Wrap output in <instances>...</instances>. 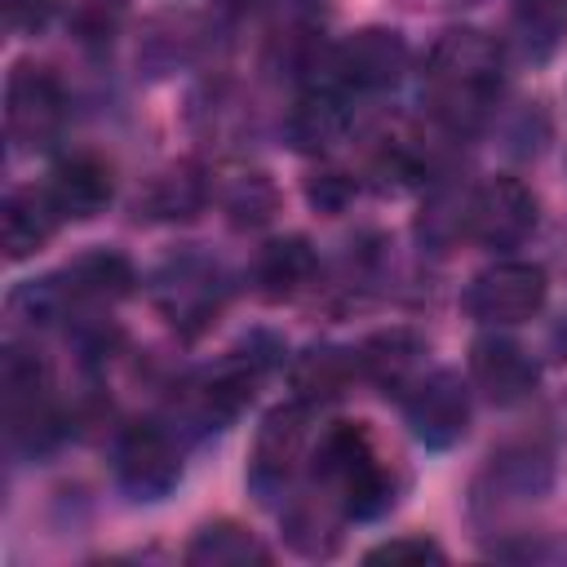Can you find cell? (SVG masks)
<instances>
[{
	"label": "cell",
	"instance_id": "4316f807",
	"mask_svg": "<svg viewBox=\"0 0 567 567\" xmlns=\"http://www.w3.org/2000/svg\"><path fill=\"white\" fill-rule=\"evenodd\" d=\"M306 195H310V204L319 208V213H341L346 204H350V195H354V182L346 177V173H315L310 182H306Z\"/></svg>",
	"mask_w": 567,
	"mask_h": 567
},
{
	"label": "cell",
	"instance_id": "484cf974",
	"mask_svg": "<svg viewBox=\"0 0 567 567\" xmlns=\"http://www.w3.org/2000/svg\"><path fill=\"white\" fill-rule=\"evenodd\" d=\"M368 563H443V549L425 536H394V540L368 549Z\"/></svg>",
	"mask_w": 567,
	"mask_h": 567
},
{
	"label": "cell",
	"instance_id": "4fadbf2b",
	"mask_svg": "<svg viewBox=\"0 0 567 567\" xmlns=\"http://www.w3.org/2000/svg\"><path fill=\"white\" fill-rule=\"evenodd\" d=\"M350 124H354V115H350L341 89L310 84L292 102V111L284 120V133H288L292 151H301V155H328V151H337L350 137Z\"/></svg>",
	"mask_w": 567,
	"mask_h": 567
},
{
	"label": "cell",
	"instance_id": "8fae6325",
	"mask_svg": "<svg viewBox=\"0 0 567 567\" xmlns=\"http://www.w3.org/2000/svg\"><path fill=\"white\" fill-rule=\"evenodd\" d=\"M549 478H554V465L545 452H536V447L496 452L492 465L483 470V478L474 483V514L492 509L496 518H505L509 509L540 501L549 492Z\"/></svg>",
	"mask_w": 567,
	"mask_h": 567
},
{
	"label": "cell",
	"instance_id": "ac0fdd59",
	"mask_svg": "<svg viewBox=\"0 0 567 567\" xmlns=\"http://www.w3.org/2000/svg\"><path fill=\"white\" fill-rule=\"evenodd\" d=\"M62 288H66V301L71 306H89V301H120L124 292H133L137 275H133V261L115 248H97V252H84L75 257L62 275Z\"/></svg>",
	"mask_w": 567,
	"mask_h": 567
},
{
	"label": "cell",
	"instance_id": "6da1fadb",
	"mask_svg": "<svg viewBox=\"0 0 567 567\" xmlns=\"http://www.w3.org/2000/svg\"><path fill=\"white\" fill-rule=\"evenodd\" d=\"M501 89H505V49H501V40H492L474 27H452L430 44L425 97H430V111L447 128H456V133L478 128L492 115Z\"/></svg>",
	"mask_w": 567,
	"mask_h": 567
},
{
	"label": "cell",
	"instance_id": "cb8c5ba5",
	"mask_svg": "<svg viewBox=\"0 0 567 567\" xmlns=\"http://www.w3.org/2000/svg\"><path fill=\"white\" fill-rule=\"evenodd\" d=\"M275 182L266 173H230L221 182V208L230 217V226L239 230H252V226H266L275 217Z\"/></svg>",
	"mask_w": 567,
	"mask_h": 567
},
{
	"label": "cell",
	"instance_id": "7c38bea8",
	"mask_svg": "<svg viewBox=\"0 0 567 567\" xmlns=\"http://www.w3.org/2000/svg\"><path fill=\"white\" fill-rule=\"evenodd\" d=\"M470 381L492 403H518V399H527L536 390L540 368H536V359L518 341L492 332V337H478L470 346Z\"/></svg>",
	"mask_w": 567,
	"mask_h": 567
},
{
	"label": "cell",
	"instance_id": "e0dca14e",
	"mask_svg": "<svg viewBox=\"0 0 567 567\" xmlns=\"http://www.w3.org/2000/svg\"><path fill=\"white\" fill-rule=\"evenodd\" d=\"M315 270H319V257H315L310 239H306V235H284V239H270V244L257 252V261H252V284H257V292H261L266 301H288V297H297L301 288H310Z\"/></svg>",
	"mask_w": 567,
	"mask_h": 567
},
{
	"label": "cell",
	"instance_id": "d4e9b609",
	"mask_svg": "<svg viewBox=\"0 0 567 567\" xmlns=\"http://www.w3.org/2000/svg\"><path fill=\"white\" fill-rule=\"evenodd\" d=\"M416 230H421V239L434 252H443L452 239L470 235V195H461V190H434L425 199V213H421Z\"/></svg>",
	"mask_w": 567,
	"mask_h": 567
},
{
	"label": "cell",
	"instance_id": "7402d4cb",
	"mask_svg": "<svg viewBox=\"0 0 567 567\" xmlns=\"http://www.w3.org/2000/svg\"><path fill=\"white\" fill-rule=\"evenodd\" d=\"M354 372H359L354 350L310 346V350H301V354L292 359V390H297V399H306V403L319 408V403L346 394V385H350Z\"/></svg>",
	"mask_w": 567,
	"mask_h": 567
},
{
	"label": "cell",
	"instance_id": "5bb4252c",
	"mask_svg": "<svg viewBox=\"0 0 567 567\" xmlns=\"http://www.w3.org/2000/svg\"><path fill=\"white\" fill-rule=\"evenodd\" d=\"M44 190L53 195V204H58L62 217L89 221V217H97V213L111 204V195H115V173H111V164H106L102 155L75 151V155H66V159L53 164Z\"/></svg>",
	"mask_w": 567,
	"mask_h": 567
},
{
	"label": "cell",
	"instance_id": "277c9868",
	"mask_svg": "<svg viewBox=\"0 0 567 567\" xmlns=\"http://www.w3.org/2000/svg\"><path fill=\"white\" fill-rule=\"evenodd\" d=\"M151 297H155L159 315H164L177 332L195 337V332H204V328L221 315L226 284H221V270H217L208 257L182 252V257H173V261H164V266L155 270Z\"/></svg>",
	"mask_w": 567,
	"mask_h": 567
},
{
	"label": "cell",
	"instance_id": "ffe728a7",
	"mask_svg": "<svg viewBox=\"0 0 567 567\" xmlns=\"http://www.w3.org/2000/svg\"><path fill=\"white\" fill-rule=\"evenodd\" d=\"M509 44L527 62H549L567 44V0H509Z\"/></svg>",
	"mask_w": 567,
	"mask_h": 567
},
{
	"label": "cell",
	"instance_id": "3957f363",
	"mask_svg": "<svg viewBox=\"0 0 567 567\" xmlns=\"http://www.w3.org/2000/svg\"><path fill=\"white\" fill-rule=\"evenodd\" d=\"M310 412H315V403H306V399L279 403L257 425L252 456H248V487L257 501L275 505L292 487V478L306 461V447H310Z\"/></svg>",
	"mask_w": 567,
	"mask_h": 567
},
{
	"label": "cell",
	"instance_id": "603a6c76",
	"mask_svg": "<svg viewBox=\"0 0 567 567\" xmlns=\"http://www.w3.org/2000/svg\"><path fill=\"white\" fill-rule=\"evenodd\" d=\"M186 563L190 567H248V563H270V549L248 527L221 518V523H208L190 536Z\"/></svg>",
	"mask_w": 567,
	"mask_h": 567
},
{
	"label": "cell",
	"instance_id": "9a60e30c",
	"mask_svg": "<svg viewBox=\"0 0 567 567\" xmlns=\"http://www.w3.org/2000/svg\"><path fill=\"white\" fill-rule=\"evenodd\" d=\"M58 221H62V213H58L49 190H35V186L9 190L4 204H0V248H4V257L9 261L35 257L53 239Z\"/></svg>",
	"mask_w": 567,
	"mask_h": 567
},
{
	"label": "cell",
	"instance_id": "8992f818",
	"mask_svg": "<svg viewBox=\"0 0 567 567\" xmlns=\"http://www.w3.org/2000/svg\"><path fill=\"white\" fill-rule=\"evenodd\" d=\"M549 297V279L536 261H496L487 270H478L465 288V310L478 323H523L532 315H540Z\"/></svg>",
	"mask_w": 567,
	"mask_h": 567
},
{
	"label": "cell",
	"instance_id": "ba28073f",
	"mask_svg": "<svg viewBox=\"0 0 567 567\" xmlns=\"http://www.w3.org/2000/svg\"><path fill=\"white\" fill-rule=\"evenodd\" d=\"M328 71L341 89H359V93L394 89L408 71V40L390 27H363L328 53Z\"/></svg>",
	"mask_w": 567,
	"mask_h": 567
},
{
	"label": "cell",
	"instance_id": "5b68a950",
	"mask_svg": "<svg viewBox=\"0 0 567 567\" xmlns=\"http://www.w3.org/2000/svg\"><path fill=\"white\" fill-rule=\"evenodd\" d=\"M66 124V93L49 66L18 62L4 84V128L22 151H44Z\"/></svg>",
	"mask_w": 567,
	"mask_h": 567
},
{
	"label": "cell",
	"instance_id": "d6986e66",
	"mask_svg": "<svg viewBox=\"0 0 567 567\" xmlns=\"http://www.w3.org/2000/svg\"><path fill=\"white\" fill-rule=\"evenodd\" d=\"M341 505L332 496H323L319 487H310L306 496H292L284 509V536L297 554L306 558H328L341 540Z\"/></svg>",
	"mask_w": 567,
	"mask_h": 567
},
{
	"label": "cell",
	"instance_id": "2e32d148",
	"mask_svg": "<svg viewBox=\"0 0 567 567\" xmlns=\"http://www.w3.org/2000/svg\"><path fill=\"white\" fill-rule=\"evenodd\" d=\"M213 195V182L204 177L199 164L182 159V164H168L164 173H155L137 199V208L151 217V221H190L204 213Z\"/></svg>",
	"mask_w": 567,
	"mask_h": 567
},
{
	"label": "cell",
	"instance_id": "7a4b0ae2",
	"mask_svg": "<svg viewBox=\"0 0 567 567\" xmlns=\"http://www.w3.org/2000/svg\"><path fill=\"white\" fill-rule=\"evenodd\" d=\"M315 487L341 505L346 518H377L394 505L390 470L381 465L372 434L359 421H337L315 447Z\"/></svg>",
	"mask_w": 567,
	"mask_h": 567
},
{
	"label": "cell",
	"instance_id": "f1b7e54d",
	"mask_svg": "<svg viewBox=\"0 0 567 567\" xmlns=\"http://www.w3.org/2000/svg\"><path fill=\"white\" fill-rule=\"evenodd\" d=\"M430 4H474V0H430Z\"/></svg>",
	"mask_w": 567,
	"mask_h": 567
},
{
	"label": "cell",
	"instance_id": "52a82bcc",
	"mask_svg": "<svg viewBox=\"0 0 567 567\" xmlns=\"http://www.w3.org/2000/svg\"><path fill=\"white\" fill-rule=\"evenodd\" d=\"M115 478L137 501H159L182 478V456L159 421H128L115 439Z\"/></svg>",
	"mask_w": 567,
	"mask_h": 567
},
{
	"label": "cell",
	"instance_id": "9c48e42d",
	"mask_svg": "<svg viewBox=\"0 0 567 567\" xmlns=\"http://www.w3.org/2000/svg\"><path fill=\"white\" fill-rule=\"evenodd\" d=\"M540 221V204L518 177H487L470 190V235L487 248H518Z\"/></svg>",
	"mask_w": 567,
	"mask_h": 567
},
{
	"label": "cell",
	"instance_id": "83f0119b",
	"mask_svg": "<svg viewBox=\"0 0 567 567\" xmlns=\"http://www.w3.org/2000/svg\"><path fill=\"white\" fill-rule=\"evenodd\" d=\"M53 9L58 0H4V22L9 31H40Z\"/></svg>",
	"mask_w": 567,
	"mask_h": 567
},
{
	"label": "cell",
	"instance_id": "30bf717a",
	"mask_svg": "<svg viewBox=\"0 0 567 567\" xmlns=\"http://www.w3.org/2000/svg\"><path fill=\"white\" fill-rule=\"evenodd\" d=\"M403 416L425 447H452L470 430V390L456 372L439 368L430 377H416L403 394Z\"/></svg>",
	"mask_w": 567,
	"mask_h": 567
},
{
	"label": "cell",
	"instance_id": "44dd1931",
	"mask_svg": "<svg viewBox=\"0 0 567 567\" xmlns=\"http://www.w3.org/2000/svg\"><path fill=\"white\" fill-rule=\"evenodd\" d=\"M421 337L408 332V328H390V332H372L359 350H354V363L368 381L385 385V390H403L412 385L416 377V363H421Z\"/></svg>",
	"mask_w": 567,
	"mask_h": 567
}]
</instances>
